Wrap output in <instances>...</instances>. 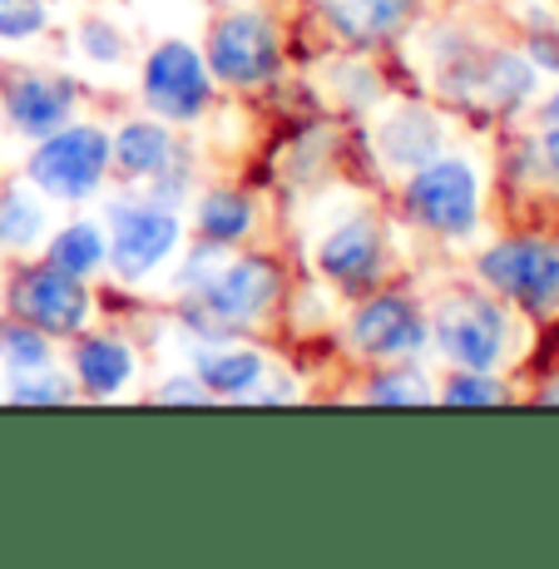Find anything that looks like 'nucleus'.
I'll use <instances>...</instances> for the list:
<instances>
[{
  "label": "nucleus",
  "instance_id": "nucleus-16",
  "mask_svg": "<svg viewBox=\"0 0 559 569\" xmlns=\"http://www.w3.org/2000/svg\"><path fill=\"white\" fill-rule=\"evenodd\" d=\"M307 16L332 50L381 54L416 36L426 0H307Z\"/></svg>",
  "mask_w": 559,
  "mask_h": 569
},
{
  "label": "nucleus",
  "instance_id": "nucleus-14",
  "mask_svg": "<svg viewBox=\"0 0 559 569\" xmlns=\"http://www.w3.org/2000/svg\"><path fill=\"white\" fill-rule=\"evenodd\" d=\"M80 104H84L80 80L64 70H50V64H10V70H0V124L20 144H36L60 124H70L80 114Z\"/></svg>",
  "mask_w": 559,
  "mask_h": 569
},
{
  "label": "nucleus",
  "instance_id": "nucleus-10",
  "mask_svg": "<svg viewBox=\"0 0 559 569\" xmlns=\"http://www.w3.org/2000/svg\"><path fill=\"white\" fill-rule=\"evenodd\" d=\"M470 282L510 302L525 322L559 317V238L550 233H500L470 253Z\"/></svg>",
  "mask_w": 559,
  "mask_h": 569
},
{
  "label": "nucleus",
  "instance_id": "nucleus-12",
  "mask_svg": "<svg viewBox=\"0 0 559 569\" xmlns=\"http://www.w3.org/2000/svg\"><path fill=\"white\" fill-rule=\"evenodd\" d=\"M20 179L40 193L46 203L84 208L109 189V129L100 119H80L60 124L54 134L36 139L26 149Z\"/></svg>",
  "mask_w": 559,
  "mask_h": 569
},
{
  "label": "nucleus",
  "instance_id": "nucleus-31",
  "mask_svg": "<svg viewBox=\"0 0 559 569\" xmlns=\"http://www.w3.org/2000/svg\"><path fill=\"white\" fill-rule=\"evenodd\" d=\"M149 401H159V407H213L208 401V391L199 387V377H193L189 367L183 371H169V377H159L149 387Z\"/></svg>",
  "mask_w": 559,
  "mask_h": 569
},
{
  "label": "nucleus",
  "instance_id": "nucleus-7",
  "mask_svg": "<svg viewBox=\"0 0 559 569\" xmlns=\"http://www.w3.org/2000/svg\"><path fill=\"white\" fill-rule=\"evenodd\" d=\"M199 50L228 94H262L288 74V36L268 6H223L208 20Z\"/></svg>",
  "mask_w": 559,
  "mask_h": 569
},
{
  "label": "nucleus",
  "instance_id": "nucleus-22",
  "mask_svg": "<svg viewBox=\"0 0 559 569\" xmlns=\"http://www.w3.org/2000/svg\"><path fill=\"white\" fill-rule=\"evenodd\" d=\"M515 154H520V169H525L515 179H530L540 189L559 193V84L530 104L520 139H515Z\"/></svg>",
  "mask_w": 559,
  "mask_h": 569
},
{
  "label": "nucleus",
  "instance_id": "nucleus-27",
  "mask_svg": "<svg viewBox=\"0 0 559 569\" xmlns=\"http://www.w3.org/2000/svg\"><path fill=\"white\" fill-rule=\"evenodd\" d=\"M515 387L506 371H476V367H446L436 377V407H506Z\"/></svg>",
  "mask_w": 559,
  "mask_h": 569
},
{
  "label": "nucleus",
  "instance_id": "nucleus-20",
  "mask_svg": "<svg viewBox=\"0 0 559 569\" xmlns=\"http://www.w3.org/2000/svg\"><path fill=\"white\" fill-rule=\"evenodd\" d=\"M322 90L332 104H342L347 114H377L387 104L391 84L387 70H381L377 54H361V50H337L332 60L322 64Z\"/></svg>",
  "mask_w": 559,
  "mask_h": 569
},
{
  "label": "nucleus",
  "instance_id": "nucleus-11",
  "mask_svg": "<svg viewBox=\"0 0 559 569\" xmlns=\"http://www.w3.org/2000/svg\"><path fill=\"white\" fill-rule=\"evenodd\" d=\"M0 312L40 327V332L64 347L84 327H94L100 298H94V282L70 278V272H60L40 253H26V258L0 262Z\"/></svg>",
  "mask_w": 559,
  "mask_h": 569
},
{
  "label": "nucleus",
  "instance_id": "nucleus-28",
  "mask_svg": "<svg viewBox=\"0 0 559 569\" xmlns=\"http://www.w3.org/2000/svg\"><path fill=\"white\" fill-rule=\"evenodd\" d=\"M0 401H10V407H74L80 391L64 377V367H46V371H30V377H10L0 387Z\"/></svg>",
  "mask_w": 559,
  "mask_h": 569
},
{
  "label": "nucleus",
  "instance_id": "nucleus-2",
  "mask_svg": "<svg viewBox=\"0 0 559 569\" xmlns=\"http://www.w3.org/2000/svg\"><path fill=\"white\" fill-rule=\"evenodd\" d=\"M288 298V262L268 248H233L213 268V278L189 298H169V322L183 332V342H228V337H253L278 317Z\"/></svg>",
  "mask_w": 559,
  "mask_h": 569
},
{
  "label": "nucleus",
  "instance_id": "nucleus-5",
  "mask_svg": "<svg viewBox=\"0 0 559 569\" xmlns=\"http://www.w3.org/2000/svg\"><path fill=\"white\" fill-rule=\"evenodd\" d=\"M109 179L119 189L149 193L159 203L189 208L193 189L203 183L199 173V149L183 139V129L163 124L153 114H124L109 129Z\"/></svg>",
  "mask_w": 559,
  "mask_h": 569
},
{
  "label": "nucleus",
  "instance_id": "nucleus-23",
  "mask_svg": "<svg viewBox=\"0 0 559 569\" xmlns=\"http://www.w3.org/2000/svg\"><path fill=\"white\" fill-rule=\"evenodd\" d=\"M46 233H50V203L26 179L0 183V262L40 253Z\"/></svg>",
  "mask_w": 559,
  "mask_h": 569
},
{
  "label": "nucleus",
  "instance_id": "nucleus-25",
  "mask_svg": "<svg viewBox=\"0 0 559 569\" xmlns=\"http://www.w3.org/2000/svg\"><path fill=\"white\" fill-rule=\"evenodd\" d=\"M70 54L90 70H124L134 60V36L104 10H90L70 26Z\"/></svg>",
  "mask_w": 559,
  "mask_h": 569
},
{
  "label": "nucleus",
  "instance_id": "nucleus-19",
  "mask_svg": "<svg viewBox=\"0 0 559 569\" xmlns=\"http://www.w3.org/2000/svg\"><path fill=\"white\" fill-rule=\"evenodd\" d=\"M189 371L199 377L208 401H253V391L262 387V377L272 371V362L258 352L253 342L228 337V342L189 347Z\"/></svg>",
  "mask_w": 559,
  "mask_h": 569
},
{
  "label": "nucleus",
  "instance_id": "nucleus-26",
  "mask_svg": "<svg viewBox=\"0 0 559 569\" xmlns=\"http://www.w3.org/2000/svg\"><path fill=\"white\" fill-rule=\"evenodd\" d=\"M46 367H60V342L46 337L40 327L0 312V371H6V381L30 377V371H46Z\"/></svg>",
  "mask_w": 559,
  "mask_h": 569
},
{
  "label": "nucleus",
  "instance_id": "nucleus-8",
  "mask_svg": "<svg viewBox=\"0 0 559 569\" xmlns=\"http://www.w3.org/2000/svg\"><path fill=\"white\" fill-rule=\"evenodd\" d=\"M104 233H109V278L119 288L139 292L169 272L179 248L189 243V218L183 208L159 203L149 193L124 189L119 199L104 203Z\"/></svg>",
  "mask_w": 559,
  "mask_h": 569
},
{
  "label": "nucleus",
  "instance_id": "nucleus-24",
  "mask_svg": "<svg viewBox=\"0 0 559 569\" xmlns=\"http://www.w3.org/2000/svg\"><path fill=\"white\" fill-rule=\"evenodd\" d=\"M367 407H387V411H407V407H436V377L426 371V362H377L367 367V377L352 391Z\"/></svg>",
  "mask_w": 559,
  "mask_h": 569
},
{
  "label": "nucleus",
  "instance_id": "nucleus-3",
  "mask_svg": "<svg viewBox=\"0 0 559 569\" xmlns=\"http://www.w3.org/2000/svg\"><path fill=\"white\" fill-rule=\"evenodd\" d=\"M391 213L436 248H470L486 228V163L451 144L421 169L401 173L391 189Z\"/></svg>",
  "mask_w": 559,
  "mask_h": 569
},
{
  "label": "nucleus",
  "instance_id": "nucleus-21",
  "mask_svg": "<svg viewBox=\"0 0 559 569\" xmlns=\"http://www.w3.org/2000/svg\"><path fill=\"white\" fill-rule=\"evenodd\" d=\"M40 258L54 262L60 272H70V278H84L94 282L100 272L109 268V233H104V218H64V223H54L46 233V243H40Z\"/></svg>",
  "mask_w": 559,
  "mask_h": 569
},
{
  "label": "nucleus",
  "instance_id": "nucleus-30",
  "mask_svg": "<svg viewBox=\"0 0 559 569\" xmlns=\"http://www.w3.org/2000/svg\"><path fill=\"white\" fill-rule=\"evenodd\" d=\"M50 26V0H0V46H36Z\"/></svg>",
  "mask_w": 559,
  "mask_h": 569
},
{
  "label": "nucleus",
  "instance_id": "nucleus-18",
  "mask_svg": "<svg viewBox=\"0 0 559 569\" xmlns=\"http://www.w3.org/2000/svg\"><path fill=\"white\" fill-rule=\"evenodd\" d=\"M262 228V208L243 183H199L189 199V233L218 248L253 243Z\"/></svg>",
  "mask_w": 559,
  "mask_h": 569
},
{
  "label": "nucleus",
  "instance_id": "nucleus-6",
  "mask_svg": "<svg viewBox=\"0 0 559 569\" xmlns=\"http://www.w3.org/2000/svg\"><path fill=\"white\" fill-rule=\"evenodd\" d=\"M307 262H312V278L342 302L381 288V282H391L401 268L397 238H391V218L377 213L371 203H352L347 213H337L332 223H322L312 233Z\"/></svg>",
  "mask_w": 559,
  "mask_h": 569
},
{
  "label": "nucleus",
  "instance_id": "nucleus-15",
  "mask_svg": "<svg viewBox=\"0 0 559 569\" xmlns=\"http://www.w3.org/2000/svg\"><path fill=\"white\" fill-rule=\"evenodd\" d=\"M451 129L456 124H451V109L446 104L421 100V94H411V100H387L377 124L367 129V149L381 173L401 179V173L421 169L426 159L446 154V149L456 144Z\"/></svg>",
  "mask_w": 559,
  "mask_h": 569
},
{
  "label": "nucleus",
  "instance_id": "nucleus-29",
  "mask_svg": "<svg viewBox=\"0 0 559 569\" xmlns=\"http://www.w3.org/2000/svg\"><path fill=\"white\" fill-rule=\"evenodd\" d=\"M515 46L525 50V60L545 80H559V16L555 10H535V16L515 20Z\"/></svg>",
  "mask_w": 559,
  "mask_h": 569
},
{
  "label": "nucleus",
  "instance_id": "nucleus-13",
  "mask_svg": "<svg viewBox=\"0 0 559 569\" xmlns=\"http://www.w3.org/2000/svg\"><path fill=\"white\" fill-rule=\"evenodd\" d=\"M218 104V84L208 74L199 40L163 36L139 54V109L173 129H199Z\"/></svg>",
  "mask_w": 559,
  "mask_h": 569
},
{
  "label": "nucleus",
  "instance_id": "nucleus-1",
  "mask_svg": "<svg viewBox=\"0 0 559 569\" xmlns=\"http://www.w3.org/2000/svg\"><path fill=\"white\" fill-rule=\"evenodd\" d=\"M421 40H431V50H421L426 84L431 100L466 114L470 124H520L530 114V104L540 100L545 74L525 60V50L515 40H496L480 26L466 20H416Z\"/></svg>",
  "mask_w": 559,
  "mask_h": 569
},
{
  "label": "nucleus",
  "instance_id": "nucleus-9",
  "mask_svg": "<svg viewBox=\"0 0 559 569\" xmlns=\"http://www.w3.org/2000/svg\"><path fill=\"white\" fill-rule=\"evenodd\" d=\"M337 337H342L347 357L361 367L426 362L431 357V312H426L421 292L407 288L401 278H391L347 302Z\"/></svg>",
  "mask_w": 559,
  "mask_h": 569
},
{
  "label": "nucleus",
  "instance_id": "nucleus-4",
  "mask_svg": "<svg viewBox=\"0 0 559 569\" xmlns=\"http://www.w3.org/2000/svg\"><path fill=\"white\" fill-rule=\"evenodd\" d=\"M426 312H431V357L441 367L510 371L525 357L530 322L480 282H451L426 302Z\"/></svg>",
  "mask_w": 559,
  "mask_h": 569
},
{
  "label": "nucleus",
  "instance_id": "nucleus-17",
  "mask_svg": "<svg viewBox=\"0 0 559 569\" xmlns=\"http://www.w3.org/2000/svg\"><path fill=\"white\" fill-rule=\"evenodd\" d=\"M60 367L74 381L80 401H119L124 391H134L144 357L139 342L119 327H84L80 337L60 347Z\"/></svg>",
  "mask_w": 559,
  "mask_h": 569
}]
</instances>
